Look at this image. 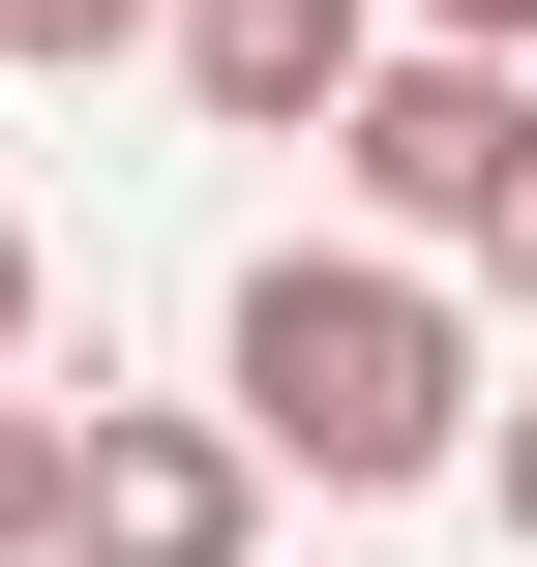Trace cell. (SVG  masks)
<instances>
[{
	"label": "cell",
	"instance_id": "cell-6",
	"mask_svg": "<svg viewBox=\"0 0 537 567\" xmlns=\"http://www.w3.org/2000/svg\"><path fill=\"white\" fill-rule=\"evenodd\" d=\"M120 30H149V0H0V60H120Z\"/></svg>",
	"mask_w": 537,
	"mask_h": 567
},
{
	"label": "cell",
	"instance_id": "cell-10",
	"mask_svg": "<svg viewBox=\"0 0 537 567\" xmlns=\"http://www.w3.org/2000/svg\"><path fill=\"white\" fill-rule=\"evenodd\" d=\"M508 299H537V209H508Z\"/></svg>",
	"mask_w": 537,
	"mask_h": 567
},
{
	"label": "cell",
	"instance_id": "cell-5",
	"mask_svg": "<svg viewBox=\"0 0 537 567\" xmlns=\"http://www.w3.org/2000/svg\"><path fill=\"white\" fill-rule=\"evenodd\" d=\"M60 478H90V419H60L30 359H0V567H60Z\"/></svg>",
	"mask_w": 537,
	"mask_h": 567
},
{
	"label": "cell",
	"instance_id": "cell-7",
	"mask_svg": "<svg viewBox=\"0 0 537 567\" xmlns=\"http://www.w3.org/2000/svg\"><path fill=\"white\" fill-rule=\"evenodd\" d=\"M0 359H30V209H0Z\"/></svg>",
	"mask_w": 537,
	"mask_h": 567
},
{
	"label": "cell",
	"instance_id": "cell-2",
	"mask_svg": "<svg viewBox=\"0 0 537 567\" xmlns=\"http://www.w3.org/2000/svg\"><path fill=\"white\" fill-rule=\"evenodd\" d=\"M329 150H359L389 239H508V209H537V60H508V30H419V60H359Z\"/></svg>",
	"mask_w": 537,
	"mask_h": 567
},
{
	"label": "cell",
	"instance_id": "cell-3",
	"mask_svg": "<svg viewBox=\"0 0 537 567\" xmlns=\"http://www.w3.org/2000/svg\"><path fill=\"white\" fill-rule=\"evenodd\" d=\"M269 419H90V478H60V567H239L269 538Z\"/></svg>",
	"mask_w": 537,
	"mask_h": 567
},
{
	"label": "cell",
	"instance_id": "cell-1",
	"mask_svg": "<svg viewBox=\"0 0 537 567\" xmlns=\"http://www.w3.org/2000/svg\"><path fill=\"white\" fill-rule=\"evenodd\" d=\"M209 359H239V419H269L329 508H389V478L478 449V329H448V269H329V239H299V269H239Z\"/></svg>",
	"mask_w": 537,
	"mask_h": 567
},
{
	"label": "cell",
	"instance_id": "cell-4",
	"mask_svg": "<svg viewBox=\"0 0 537 567\" xmlns=\"http://www.w3.org/2000/svg\"><path fill=\"white\" fill-rule=\"evenodd\" d=\"M359 60H389V0H179L209 120H359Z\"/></svg>",
	"mask_w": 537,
	"mask_h": 567
},
{
	"label": "cell",
	"instance_id": "cell-8",
	"mask_svg": "<svg viewBox=\"0 0 537 567\" xmlns=\"http://www.w3.org/2000/svg\"><path fill=\"white\" fill-rule=\"evenodd\" d=\"M419 30H508V60H537V0H419Z\"/></svg>",
	"mask_w": 537,
	"mask_h": 567
},
{
	"label": "cell",
	"instance_id": "cell-9",
	"mask_svg": "<svg viewBox=\"0 0 537 567\" xmlns=\"http://www.w3.org/2000/svg\"><path fill=\"white\" fill-rule=\"evenodd\" d=\"M478 478H508V538H537V419H508V449H478Z\"/></svg>",
	"mask_w": 537,
	"mask_h": 567
}]
</instances>
